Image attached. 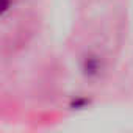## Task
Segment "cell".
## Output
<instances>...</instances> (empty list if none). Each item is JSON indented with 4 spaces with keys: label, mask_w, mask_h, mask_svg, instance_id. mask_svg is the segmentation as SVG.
Returning a JSON list of instances; mask_svg holds the SVG:
<instances>
[]
</instances>
